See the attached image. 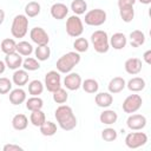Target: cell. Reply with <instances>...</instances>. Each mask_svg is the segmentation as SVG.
<instances>
[{"label":"cell","mask_w":151,"mask_h":151,"mask_svg":"<svg viewBox=\"0 0 151 151\" xmlns=\"http://www.w3.org/2000/svg\"><path fill=\"white\" fill-rule=\"evenodd\" d=\"M12 126L17 131H22L28 126V118L22 113H18L12 118Z\"/></svg>","instance_id":"23"},{"label":"cell","mask_w":151,"mask_h":151,"mask_svg":"<svg viewBox=\"0 0 151 151\" xmlns=\"http://www.w3.org/2000/svg\"><path fill=\"white\" fill-rule=\"evenodd\" d=\"M106 18H107V14L104 9L94 8V9L86 12L84 21L88 26H100L106 21Z\"/></svg>","instance_id":"6"},{"label":"cell","mask_w":151,"mask_h":151,"mask_svg":"<svg viewBox=\"0 0 151 151\" xmlns=\"http://www.w3.org/2000/svg\"><path fill=\"white\" fill-rule=\"evenodd\" d=\"M34 54L39 61H45L51 57V48L48 45H38L34 50Z\"/></svg>","instance_id":"26"},{"label":"cell","mask_w":151,"mask_h":151,"mask_svg":"<svg viewBox=\"0 0 151 151\" xmlns=\"http://www.w3.org/2000/svg\"><path fill=\"white\" fill-rule=\"evenodd\" d=\"M68 11H70L68 7L65 4H63V2H55L50 8V13H51L52 18L55 19V20L65 19L66 15L68 14Z\"/></svg>","instance_id":"13"},{"label":"cell","mask_w":151,"mask_h":151,"mask_svg":"<svg viewBox=\"0 0 151 151\" xmlns=\"http://www.w3.org/2000/svg\"><path fill=\"white\" fill-rule=\"evenodd\" d=\"M54 117L58 125L65 131H71L77 126V118L73 113L72 107L68 105H59L54 112Z\"/></svg>","instance_id":"1"},{"label":"cell","mask_w":151,"mask_h":151,"mask_svg":"<svg viewBox=\"0 0 151 151\" xmlns=\"http://www.w3.org/2000/svg\"><path fill=\"white\" fill-rule=\"evenodd\" d=\"M140 4H143V5H149V4H151V0H138Z\"/></svg>","instance_id":"46"},{"label":"cell","mask_w":151,"mask_h":151,"mask_svg":"<svg viewBox=\"0 0 151 151\" xmlns=\"http://www.w3.org/2000/svg\"><path fill=\"white\" fill-rule=\"evenodd\" d=\"M53 94H52V97H53V100H54V103H57V104H65L66 101H67V99H68V94H67V92H66V90L65 88H63V87H59L58 90H55L54 92H52Z\"/></svg>","instance_id":"37"},{"label":"cell","mask_w":151,"mask_h":151,"mask_svg":"<svg viewBox=\"0 0 151 151\" xmlns=\"http://www.w3.org/2000/svg\"><path fill=\"white\" fill-rule=\"evenodd\" d=\"M71 9L76 15H81L87 9V4L85 0H73L71 2Z\"/></svg>","instance_id":"35"},{"label":"cell","mask_w":151,"mask_h":151,"mask_svg":"<svg viewBox=\"0 0 151 151\" xmlns=\"http://www.w3.org/2000/svg\"><path fill=\"white\" fill-rule=\"evenodd\" d=\"M88 46H90L88 40L85 38H81V37H78L73 42V47H74L76 52H78V53L86 52L88 50Z\"/></svg>","instance_id":"38"},{"label":"cell","mask_w":151,"mask_h":151,"mask_svg":"<svg viewBox=\"0 0 151 151\" xmlns=\"http://www.w3.org/2000/svg\"><path fill=\"white\" fill-rule=\"evenodd\" d=\"M12 80L6 77L0 78V94H6L12 90Z\"/></svg>","instance_id":"40"},{"label":"cell","mask_w":151,"mask_h":151,"mask_svg":"<svg viewBox=\"0 0 151 151\" xmlns=\"http://www.w3.org/2000/svg\"><path fill=\"white\" fill-rule=\"evenodd\" d=\"M42 92H44V84L40 80L34 79V80L29 81V84H28V93L31 96H40Z\"/></svg>","instance_id":"34"},{"label":"cell","mask_w":151,"mask_h":151,"mask_svg":"<svg viewBox=\"0 0 151 151\" xmlns=\"http://www.w3.org/2000/svg\"><path fill=\"white\" fill-rule=\"evenodd\" d=\"M109 41H110V46H112L114 50L119 51V50H123L126 46L127 38L125 37L124 33L117 32V33H113L111 38H109Z\"/></svg>","instance_id":"16"},{"label":"cell","mask_w":151,"mask_h":151,"mask_svg":"<svg viewBox=\"0 0 151 151\" xmlns=\"http://www.w3.org/2000/svg\"><path fill=\"white\" fill-rule=\"evenodd\" d=\"M144 42H145V34L142 31L134 29L130 33V45L132 47H139L144 45Z\"/></svg>","instance_id":"24"},{"label":"cell","mask_w":151,"mask_h":151,"mask_svg":"<svg viewBox=\"0 0 151 151\" xmlns=\"http://www.w3.org/2000/svg\"><path fill=\"white\" fill-rule=\"evenodd\" d=\"M80 63V54L78 52H67L66 54L61 55L57 60V71L59 73H70L74 66H77Z\"/></svg>","instance_id":"2"},{"label":"cell","mask_w":151,"mask_h":151,"mask_svg":"<svg viewBox=\"0 0 151 151\" xmlns=\"http://www.w3.org/2000/svg\"><path fill=\"white\" fill-rule=\"evenodd\" d=\"M137 0H118V7H126V6H134Z\"/></svg>","instance_id":"42"},{"label":"cell","mask_w":151,"mask_h":151,"mask_svg":"<svg viewBox=\"0 0 151 151\" xmlns=\"http://www.w3.org/2000/svg\"><path fill=\"white\" fill-rule=\"evenodd\" d=\"M126 87V81L123 77H114L110 80L109 85H107V88H109V92L111 94H116V93H119L122 92L124 88Z\"/></svg>","instance_id":"17"},{"label":"cell","mask_w":151,"mask_h":151,"mask_svg":"<svg viewBox=\"0 0 151 151\" xmlns=\"http://www.w3.org/2000/svg\"><path fill=\"white\" fill-rule=\"evenodd\" d=\"M142 60L139 58H129L125 64H124V68L126 71V73L131 74V76H134V74H138L140 71H142Z\"/></svg>","instance_id":"14"},{"label":"cell","mask_w":151,"mask_h":151,"mask_svg":"<svg viewBox=\"0 0 151 151\" xmlns=\"http://www.w3.org/2000/svg\"><path fill=\"white\" fill-rule=\"evenodd\" d=\"M142 104H143V99L139 94H130L124 99L122 109L125 113L131 114V113L137 112L142 107Z\"/></svg>","instance_id":"8"},{"label":"cell","mask_w":151,"mask_h":151,"mask_svg":"<svg viewBox=\"0 0 151 151\" xmlns=\"http://www.w3.org/2000/svg\"><path fill=\"white\" fill-rule=\"evenodd\" d=\"M28 32V18L25 14H18L14 17L11 26V33L13 38H24Z\"/></svg>","instance_id":"4"},{"label":"cell","mask_w":151,"mask_h":151,"mask_svg":"<svg viewBox=\"0 0 151 151\" xmlns=\"http://www.w3.org/2000/svg\"><path fill=\"white\" fill-rule=\"evenodd\" d=\"M24 70L26 71H37L40 68V63L37 58H32V57H27L25 60H22V65Z\"/></svg>","instance_id":"36"},{"label":"cell","mask_w":151,"mask_h":151,"mask_svg":"<svg viewBox=\"0 0 151 151\" xmlns=\"http://www.w3.org/2000/svg\"><path fill=\"white\" fill-rule=\"evenodd\" d=\"M46 120V116L41 110H34L31 111V116H29V122L32 123V125L34 126H40L45 123Z\"/></svg>","instance_id":"31"},{"label":"cell","mask_w":151,"mask_h":151,"mask_svg":"<svg viewBox=\"0 0 151 151\" xmlns=\"http://www.w3.org/2000/svg\"><path fill=\"white\" fill-rule=\"evenodd\" d=\"M28 72L26 70H15L13 76H12V83L17 85L18 87H22L28 83Z\"/></svg>","instance_id":"19"},{"label":"cell","mask_w":151,"mask_h":151,"mask_svg":"<svg viewBox=\"0 0 151 151\" xmlns=\"http://www.w3.org/2000/svg\"><path fill=\"white\" fill-rule=\"evenodd\" d=\"M94 101L99 107L107 109L112 105L113 103V97L110 92H99L94 97Z\"/></svg>","instance_id":"18"},{"label":"cell","mask_w":151,"mask_h":151,"mask_svg":"<svg viewBox=\"0 0 151 151\" xmlns=\"http://www.w3.org/2000/svg\"><path fill=\"white\" fill-rule=\"evenodd\" d=\"M91 42L97 53H106L110 48L109 35L103 29H97L91 34Z\"/></svg>","instance_id":"3"},{"label":"cell","mask_w":151,"mask_h":151,"mask_svg":"<svg viewBox=\"0 0 151 151\" xmlns=\"http://www.w3.org/2000/svg\"><path fill=\"white\" fill-rule=\"evenodd\" d=\"M145 86H146V83L140 77H133L126 83V87L131 92H140L145 88Z\"/></svg>","instance_id":"21"},{"label":"cell","mask_w":151,"mask_h":151,"mask_svg":"<svg viewBox=\"0 0 151 151\" xmlns=\"http://www.w3.org/2000/svg\"><path fill=\"white\" fill-rule=\"evenodd\" d=\"M44 106V100L39 96H32L31 98L26 99V109L29 111L41 110Z\"/></svg>","instance_id":"28"},{"label":"cell","mask_w":151,"mask_h":151,"mask_svg":"<svg viewBox=\"0 0 151 151\" xmlns=\"http://www.w3.org/2000/svg\"><path fill=\"white\" fill-rule=\"evenodd\" d=\"M147 143V134L145 132H130L125 137V145L129 149H138Z\"/></svg>","instance_id":"7"},{"label":"cell","mask_w":151,"mask_h":151,"mask_svg":"<svg viewBox=\"0 0 151 151\" xmlns=\"http://www.w3.org/2000/svg\"><path fill=\"white\" fill-rule=\"evenodd\" d=\"M33 51L34 50H33V46H32L31 42L25 41V40L17 42V50H15V52H18L20 55H22V57H29L33 53Z\"/></svg>","instance_id":"25"},{"label":"cell","mask_w":151,"mask_h":151,"mask_svg":"<svg viewBox=\"0 0 151 151\" xmlns=\"http://www.w3.org/2000/svg\"><path fill=\"white\" fill-rule=\"evenodd\" d=\"M146 117L140 113H131L126 119V125L131 131H139L146 126Z\"/></svg>","instance_id":"10"},{"label":"cell","mask_w":151,"mask_h":151,"mask_svg":"<svg viewBox=\"0 0 151 151\" xmlns=\"http://www.w3.org/2000/svg\"><path fill=\"white\" fill-rule=\"evenodd\" d=\"M5 64L6 67L9 70H18L22 65V55H20L18 52H13L9 54H6L5 57Z\"/></svg>","instance_id":"15"},{"label":"cell","mask_w":151,"mask_h":151,"mask_svg":"<svg viewBox=\"0 0 151 151\" xmlns=\"http://www.w3.org/2000/svg\"><path fill=\"white\" fill-rule=\"evenodd\" d=\"M41 11V6L37 1H31L25 6V15L27 18H34L37 17Z\"/></svg>","instance_id":"29"},{"label":"cell","mask_w":151,"mask_h":151,"mask_svg":"<svg viewBox=\"0 0 151 151\" xmlns=\"http://www.w3.org/2000/svg\"><path fill=\"white\" fill-rule=\"evenodd\" d=\"M119 14L124 22H131L134 18V9L133 6H126V7H119Z\"/></svg>","instance_id":"33"},{"label":"cell","mask_w":151,"mask_h":151,"mask_svg":"<svg viewBox=\"0 0 151 151\" xmlns=\"http://www.w3.org/2000/svg\"><path fill=\"white\" fill-rule=\"evenodd\" d=\"M9 101L13 105H20V104H22L24 101H26V92L21 87L11 90L9 91Z\"/></svg>","instance_id":"20"},{"label":"cell","mask_w":151,"mask_h":151,"mask_svg":"<svg viewBox=\"0 0 151 151\" xmlns=\"http://www.w3.org/2000/svg\"><path fill=\"white\" fill-rule=\"evenodd\" d=\"M44 86L50 92H54L59 87H61V77L58 71H48L45 74V83Z\"/></svg>","instance_id":"9"},{"label":"cell","mask_w":151,"mask_h":151,"mask_svg":"<svg viewBox=\"0 0 151 151\" xmlns=\"http://www.w3.org/2000/svg\"><path fill=\"white\" fill-rule=\"evenodd\" d=\"M4 151H22L24 147L20 146V145H17V144H6L4 145Z\"/></svg>","instance_id":"41"},{"label":"cell","mask_w":151,"mask_h":151,"mask_svg":"<svg viewBox=\"0 0 151 151\" xmlns=\"http://www.w3.org/2000/svg\"><path fill=\"white\" fill-rule=\"evenodd\" d=\"M4 20H5V12H4V9L0 8V26L2 25Z\"/></svg>","instance_id":"45"},{"label":"cell","mask_w":151,"mask_h":151,"mask_svg":"<svg viewBox=\"0 0 151 151\" xmlns=\"http://www.w3.org/2000/svg\"><path fill=\"white\" fill-rule=\"evenodd\" d=\"M0 48L1 51L5 53V54H9V53H13L15 52L17 50V42L14 39L12 38H6L1 41V45H0Z\"/></svg>","instance_id":"32"},{"label":"cell","mask_w":151,"mask_h":151,"mask_svg":"<svg viewBox=\"0 0 151 151\" xmlns=\"http://www.w3.org/2000/svg\"><path fill=\"white\" fill-rule=\"evenodd\" d=\"M84 32V24L79 15H71L66 20V33L72 38H78Z\"/></svg>","instance_id":"5"},{"label":"cell","mask_w":151,"mask_h":151,"mask_svg":"<svg viewBox=\"0 0 151 151\" xmlns=\"http://www.w3.org/2000/svg\"><path fill=\"white\" fill-rule=\"evenodd\" d=\"M31 40L37 45H48L50 37L42 27H33L29 32Z\"/></svg>","instance_id":"11"},{"label":"cell","mask_w":151,"mask_h":151,"mask_svg":"<svg viewBox=\"0 0 151 151\" xmlns=\"http://www.w3.org/2000/svg\"><path fill=\"white\" fill-rule=\"evenodd\" d=\"M5 70H6V64H5V61L0 60V74H2L5 72Z\"/></svg>","instance_id":"44"},{"label":"cell","mask_w":151,"mask_h":151,"mask_svg":"<svg viewBox=\"0 0 151 151\" xmlns=\"http://www.w3.org/2000/svg\"><path fill=\"white\" fill-rule=\"evenodd\" d=\"M117 119H118V114L114 110H109V109L104 110L99 116V120L104 125H112L117 122Z\"/></svg>","instance_id":"22"},{"label":"cell","mask_w":151,"mask_h":151,"mask_svg":"<svg viewBox=\"0 0 151 151\" xmlns=\"http://www.w3.org/2000/svg\"><path fill=\"white\" fill-rule=\"evenodd\" d=\"M39 129H40L41 134L46 136V137H51L57 133V124L51 120H45V123L42 125H40Z\"/></svg>","instance_id":"27"},{"label":"cell","mask_w":151,"mask_h":151,"mask_svg":"<svg viewBox=\"0 0 151 151\" xmlns=\"http://www.w3.org/2000/svg\"><path fill=\"white\" fill-rule=\"evenodd\" d=\"M143 59H144V61L146 63V64H151V50H147L144 54H143Z\"/></svg>","instance_id":"43"},{"label":"cell","mask_w":151,"mask_h":151,"mask_svg":"<svg viewBox=\"0 0 151 151\" xmlns=\"http://www.w3.org/2000/svg\"><path fill=\"white\" fill-rule=\"evenodd\" d=\"M81 87L83 90L86 92V93H97L98 90H99V84L96 79H92V78H88V79H85L84 81H81Z\"/></svg>","instance_id":"30"},{"label":"cell","mask_w":151,"mask_h":151,"mask_svg":"<svg viewBox=\"0 0 151 151\" xmlns=\"http://www.w3.org/2000/svg\"><path fill=\"white\" fill-rule=\"evenodd\" d=\"M81 77L76 72H70L64 78V86L70 91H77L81 87Z\"/></svg>","instance_id":"12"},{"label":"cell","mask_w":151,"mask_h":151,"mask_svg":"<svg viewBox=\"0 0 151 151\" xmlns=\"http://www.w3.org/2000/svg\"><path fill=\"white\" fill-rule=\"evenodd\" d=\"M117 137H118V133L113 127H106L101 131V138L105 142H113L117 139Z\"/></svg>","instance_id":"39"}]
</instances>
